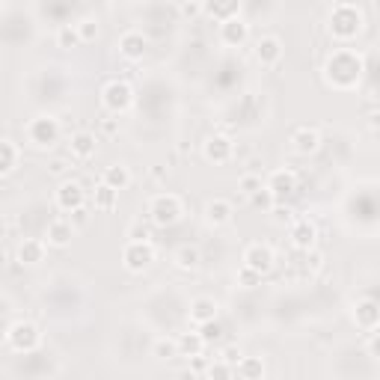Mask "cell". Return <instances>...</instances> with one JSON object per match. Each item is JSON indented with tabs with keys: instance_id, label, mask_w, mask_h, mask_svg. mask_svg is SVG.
Masks as SVG:
<instances>
[{
	"instance_id": "30bf717a",
	"label": "cell",
	"mask_w": 380,
	"mask_h": 380,
	"mask_svg": "<svg viewBox=\"0 0 380 380\" xmlns=\"http://www.w3.org/2000/svg\"><path fill=\"white\" fill-rule=\"evenodd\" d=\"M217 300L211 297H196L193 303H190V321L196 324V327H205V324H214L217 321Z\"/></svg>"
},
{
	"instance_id": "1f68e13d",
	"label": "cell",
	"mask_w": 380,
	"mask_h": 380,
	"mask_svg": "<svg viewBox=\"0 0 380 380\" xmlns=\"http://www.w3.org/2000/svg\"><path fill=\"white\" fill-rule=\"evenodd\" d=\"M69 220H71V226H75V229H80V226H86V220H89L86 205H84V208H75V211L69 214Z\"/></svg>"
},
{
	"instance_id": "8d00e7d4",
	"label": "cell",
	"mask_w": 380,
	"mask_h": 380,
	"mask_svg": "<svg viewBox=\"0 0 380 380\" xmlns=\"http://www.w3.org/2000/svg\"><path fill=\"white\" fill-rule=\"evenodd\" d=\"M368 351H372V357H380V333H375L372 342H368Z\"/></svg>"
},
{
	"instance_id": "484cf974",
	"label": "cell",
	"mask_w": 380,
	"mask_h": 380,
	"mask_svg": "<svg viewBox=\"0 0 380 380\" xmlns=\"http://www.w3.org/2000/svg\"><path fill=\"white\" fill-rule=\"evenodd\" d=\"M238 190L244 196H256L259 190H261V176H256V173H244L241 178H238Z\"/></svg>"
},
{
	"instance_id": "277c9868",
	"label": "cell",
	"mask_w": 380,
	"mask_h": 380,
	"mask_svg": "<svg viewBox=\"0 0 380 380\" xmlns=\"http://www.w3.org/2000/svg\"><path fill=\"white\" fill-rule=\"evenodd\" d=\"M122 261H125V268H128L131 274H143V270L155 261V247H152V244L128 241V244H125V250H122Z\"/></svg>"
},
{
	"instance_id": "f1b7e54d",
	"label": "cell",
	"mask_w": 380,
	"mask_h": 380,
	"mask_svg": "<svg viewBox=\"0 0 380 380\" xmlns=\"http://www.w3.org/2000/svg\"><path fill=\"white\" fill-rule=\"evenodd\" d=\"M128 241H134V244H152V229H149V226H143L140 220L131 223L128 226Z\"/></svg>"
},
{
	"instance_id": "e0dca14e",
	"label": "cell",
	"mask_w": 380,
	"mask_h": 380,
	"mask_svg": "<svg viewBox=\"0 0 380 380\" xmlns=\"http://www.w3.org/2000/svg\"><path fill=\"white\" fill-rule=\"evenodd\" d=\"M18 158H21V149H18V143L12 137L0 140V173H3V176L12 173V169L18 167Z\"/></svg>"
},
{
	"instance_id": "d6986e66",
	"label": "cell",
	"mask_w": 380,
	"mask_h": 380,
	"mask_svg": "<svg viewBox=\"0 0 380 380\" xmlns=\"http://www.w3.org/2000/svg\"><path fill=\"white\" fill-rule=\"evenodd\" d=\"M102 185L113 187L116 193H119V190H125V187L131 185V173H128V167H125V164H113V167H107L104 173H102Z\"/></svg>"
},
{
	"instance_id": "4316f807",
	"label": "cell",
	"mask_w": 380,
	"mask_h": 380,
	"mask_svg": "<svg viewBox=\"0 0 380 380\" xmlns=\"http://www.w3.org/2000/svg\"><path fill=\"white\" fill-rule=\"evenodd\" d=\"M155 357L158 359L182 357V351H178V339H161V342H155Z\"/></svg>"
},
{
	"instance_id": "8992f818",
	"label": "cell",
	"mask_w": 380,
	"mask_h": 380,
	"mask_svg": "<svg viewBox=\"0 0 380 380\" xmlns=\"http://www.w3.org/2000/svg\"><path fill=\"white\" fill-rule=\"evenodd\" d=\"M274 261H276V256H274V250H270L268 244H252V247L244 252V268L256 270L259 276L268 274V270L274 268Z\"/></svg>"
},
{
	"instance_id": "f35d334b",
	"label": "cell",
	"mask_w": 380,
	"mask_h": 380,
	"mask_svg": "<svg viewBox=\"0 0 380 380\" xmlns=\"http://www.w3.org/2000/svg\"><path fill=\"white\" fill-rule=\"evenodd\" d=\"M104 131H107V134H116V122L107 119V122H104Z\"/></svg>"
},
{
	"instance_id": "7a4b0ae2",
	"label": "cell",
	"mask_w": 380,
	"mask_h": 380,
	"mask_svg": "<svg viewBox=\"0 0 380 380\" xmlns=\"http://www.w3.org/2000/svg\"><path fill=\"white\" fill-rule=\"evenodd\" d=\"M149 217L155 226H173L182 217V199L176 193H161L149 202Z\"/></svg>"
},
{
	"instance_id": "5bb4252c",
	"label": "cell",
	"mask_w": 380,
	"mask_h": 380,
	"mask_svg": "<svg viewBox=\"0 0 380 380\" xmlns=\"http://www.w3.org/2000/svg\"><path fill=\"white\" fill-rule=\"evenodd\" d=\"M292 146H294L297 155H312V152H318V146H321V134L303 125V128H297L292 134Z\"/></svg>"
},
{
	"instance_id": "ba28073f",
	"label": "cell",
	"mask_w": 380,
	"mask_h": 380,
	"mask_svg": "<svg viewBox=\"0 0 380 380\" xmlns=\"http://www.w3.org/2000/svg\"><path fill=\"white\" fill-rule=\"evenodd\" d=\"M71 235H75V226H71L69 217H57V220H51L48 229H45V244H48V247H69Z\"/></svg>"
},
{
	"instance_id": "d4e9b609",
	"label": "cell",
	"mask_w": 380,
	"mask_h": 380,
	"mask_svg": "<svg viewBox=\"0 0 380 380\" xmlns=\"http://www.w3.org/2000/svg\"><path fill=\"white\" fill-rule=\"evenodd\" d=\"M57 42H60V48H78L84 39H80V33H78L75 24H62L60 33H57Z\"/></svg>"
},
{
	"instance_id": "d590c367",
	"label": "cell",
	"mask_w": 380,
	"mask_h": 380,
	"mask_svg": "<svg viewBox=\"0 0 380 380\" xmlns=\"http://www.w3.org/2000/svg\"><path fill=\"white\" fill-rule=\"evenodd\" d=\"M202 9H205L202 3H182V12H185V15H199Z\"/></svg>"
},
{
	"instance_id": "4fadbf2b",
	"label": "cell",
	"mask_w": 380,
	"mask_h": 380,
	"mask_svg": "<svg viewBox=\"0 0 380 380\" xmlns=\"http://www.w3.org/2000/svg\"><path fill=\"white\" fill-rule=\"evenodd\" d=\"M315 238H318V229H315V223H309L303 217V220H294L292 223V244L297 250H312L315 247Z\"/></svg>"
},
{
	"instance_id": "cb8c5ba5",
	"label": "cell",
	"mask_w": 380,
	"mask_h": 380,
	"mask_svg": "<svg viewBox=\"0 0 380 380\" xmlns=\"http://www.w3.org/2000/svg\"><path fill=\"white\" fill-rule=\"evenodd\" d=\"M235 372H238L244 380H261V375H265V363H261L259 357H244Z\"/></svg>"
},
{
	"instance_id": "9a60e30c",
	"label": "cell",
	"mask_w": 380,
	"mask_h": 380,
	"mask_svg": "<svg viewBox=\"0 0 380 380\" xmlns=\"http://www.w3.org/2000/svg\"><path fill=\"white\" fill-rule=\"evenodd\" d=\"M15 259L21 261V265H39L45 259V241H36V238H21L15 250Z\"/></svg>"
},
{
	"instance_id": "83f0119b",
	"label": "cell",
	"mask_w": 380,
	"mask_h": 380,
	"mask_svg": "<svg viewBox=\"0 0 380 380\" xmlns=\"http://www.w3.org/2000/svg\"><path fill=\"white\" fill-rule=\"evenodd\" d=\"M113 205H116V190L107 187V185H98V190H95V208H104V211H110Z\"/></svg>"
},
{
	"instance_id": "2e32d148",
	"label": "cell",
	"mask_w": 380,
	"mask_h": 380,
	"mask_svg": "<svg viewBox=\"0 0 380 380\" xmlns=\"http://www.w3.org/2000/svg\"><path fill=\"white\" fill-rule=\"evenodd\" d=\"M205 220H208V226H226L232 220V202H226V199H211V202L205 205Z\"/></svg>"
},
{
	"instance_id": "44dd1931",
	"label": "cell",
	"mask_w": 380,
	"mask_h": 380,
	"mask_svg": "<svg viewBox=\"0 0 380 380\" xmlns=\"http://www.w3.org/2000/svg\"><path fill=\"white\" fill-rule=\"evenodd\" d=\"M354 321H357L363 330H375L377 324H380V309H377V306H375L372 300H363V303H357Z\"/></svg>"
},
{
	"instance_id": "5b68a950",
	"label": "cell",
	"mask_w": 380,
	"mask_h": 380,
	"mask_svg": "<svg viewBox=\"0 0 380 380\" xmlns=\"http://www.w3.org/2000/svg\"><path fill=\"white\" fill-rule=\"evenodd\" d=\"M131 86L125 84V80H110V84L104 86V93H102V102L104 107L110 113H122V110H128L131 107Z\"/></svg>"
},
{
	"instance_id": "e575fe53",
	"label": "cell",
	"mask_w": 380,
	"mask_h": 380,
	"mask_svg": "<svg viewBox=\"0 0 380 380\" xmlns=\"http://www.w3.org/2000/svg\"><path fill=\"white\" fill-rule=\"evenodd\" d=\"M69 169V161L66 158H54L51 164H48V173H54V176H62Z\"/></svg>"
},
{
	"instance_id": "9c48e42d",
	"label": "cell",
	"mask_w": 380,
	"mask_h": 380,
	"mask_svg": "<svg viewBox=\"0 0 380 380\" xmlns=\"http://www.w3.org/2000/svg\"><path fill=\"white\" fill-rule=\"evenodd\" d=\"M95 149H98V140H95L89 131H78V134H71V140H69L71 161H89V158L95 155Z\"/></svg>"
},
{
	"instance_id": "8fae6325",
	"label": "cell",
	"mask_w": 380,
	"mask_h": 380,
	"mask_svg": "<svg viewBox=\"0 0 380 380\" xmlns=\"http://www.w3.org/2000/svg\"><path fill=\"white\" fill-rule=\"evenodd\" d=\"M57 205L69 214L75 208H84V187H80V182H62L57 190Z\"/></svg>"
},
{
	"instance_id": "7402d4cb",
	"label": "cell",
	"mask_w": 380,
	"mask_h": 380,
	"mask_svg": "<svg viewBox=\"0 0 380 380\" xmlns=\"http://www.w3.org/2000/svg\"><path fill=\"white\" fill-rule=\"evenodd\" d=\"M176 265L182 270H196L199 261H202V252H199V247H193V244H185V247L176 250Z\"/></svg>"
},
{
	"instance_id": "f546056e",
	"label": "cell",
	"mask_w": 380,
	"mask_h": 380,
	"mask_svg": "<svg viewBox=\"0 0 380 380\" xmlns=\"http://www.w3.org/2000/svg\"><path fill=\"white\" fill-rule=\"evenodd\" d=\"M235 368L232 366H226L223 359H217L214 366H208V380H229L232 377Z\"/></svg>"
},
{
	"instance_id": "3957f363",
	"label": "cell",
	"mask_w": 380,
	"mask_h": 380,
	"mask_svg": "<svg viewBox=\"0 0 380 380\" xmlns=\"http://www.w3.org/2000/svg\"><path fill=\"white\" fill-rule=\"evenodd\" d=\"M39 342H42V333L30 321H18L6 330V345L15 348V351H33Z\"/></svg>"
},
{
	"instance_id": "4dcf8cb0",
	"label": "cell",
	"mask_w": 380,
	"mask_h": 380,
	"mask_svg": "<svg viewBox=\"0 0 380 380\" xmlns=\"http://www.w3.org/2000/svg\"><path fill=\"white\" fill-rule=\"evenodd\" d=\"M78 27V33H80V39L84 42H89V39H95L98 36V21H93V18H84L80 24H75Z\"/></svg>"
},
{
	"instance_id": "603a6c76",
	"label": "cell",
	"mask_w": 380,
	"mask_h": 380,
	"mask_svg": "<svg viewBox=\"0 0 380 380\" xmlns=\"http://www.w3.org/2000/svg\"><path fill=\"white\" fill-rule=\"evenodd\" d=\"M208 342L202 339V333H187V336L178 339V351H182V357H202Z\"/></svg>"
},
{
	"instance_id": "d6a6232c",
	"label": "cell",
	"mask_w": 380,
	"mask_h": 380,
	"mask_svg": "<svg viewBox=\"0 0 380 380\" xmlns=\"http://www.w3.org/2000/svg\"><path fill=\"white\" fill-rule=\"evenodd\" d=\"M220 359H223V363H226V366L238 368V363H241V359H244V357H241V351H238V348H226Z\"/></svg>"
},
{
	"instance_id": "7c38bea8",
	"label": "cell",
	"mask_w": 380,
	"mask_h": 380,
	"mask_svg": "<svg viewBox=\"0 0 380 380\" xmlns=\"http://www.w3.org/2000/svg\"><path fill=\"white\" fill-rule=\"evenodd\" d=\"M256 60L261 66H276L279 60H283V42L276 39V36H265V39H259L256 45Z\"/></svg>"
},
{
	"instance_id": "ffe728a7",
	"label": "cell",
	"mask_w": 380,
	"mask_h": 380,
	"mask_svg": "<svg viewBox=\"0 0 380 380\" xmlns=\"http://www.w3.org/2000/svg\"><path fill=\"white\" fill-rule=\"evenodd\" d=\"M119 48H122V54L128 60H140L143 54H146V39H143V33L131 30V33H125L119 39Z\"/></svg>"
},
{
	"instance_id": "74e56055",
	"label": "cell",
	"mask_w": 380,
	"mask_h": 380,
	"mask_svg": "<svg viewBox=\"0 0 380 380\" xmlns=\"http://www.w3.org/2000/svg\"><path fill=\"white\" fill-rule=\"evenodd\" d=\"M368 128H375V131L380 128V110H375L372 116H368Z\"/></svg>"
},
{
	"instance_id": "6da1fadb",
	"label": "cell",
	"mask_w": 380,
	"mask_h": 380,
	"mask_svg": "<svg viewBox=\"0 0 380 380\" xmlns=\"http://www.w3.org/2000/svg\"><path fill=\"white\" fill-rule=\"evenodd\" d=\"M27 137H30V143L39 146V149L54 146L57 137H60V119L51 116V113L36 116V119H30V125H27Z\"/></svg>"
},
{
	"instance_id": "52a82bcc",
	"label": "cell",
	"mask_w": 380,
	"mask_h": 380,
	"mask_svg": "<svg viewBox=\"0 0 380 380\" xmlns=\"http://www.w3.org/2000/svg\"><path fill=\"white\" fill-rule=\"evenodd\" d=\"M270 193H274L276 199V205L283 202V199H288L297 190V173H292V169H276L274 176L268 178V185H265Z\"/></svg>"
},
{
	"instance_id": "836d02e7",
	"label": "cell",
	"mask_w": 380,
	"mask_h": 380,
	"mask_svg": "<svg viewBox=\"0 0 380 380\" xmlns=\"http://www.w3.org/2000/svg\"><path fill=\"white\" fill-rule=\"evenodd\" d=\"M259 279H261V276L256 274V270H250V268H244V270H241V276H238V283H241V285H247V288H250V285H256V283H259Z\"/></svg>"
},
{
	"instance_id": "ac0fdd59",
	"label": "cell",
	"mask_w": 380,
	"mask_h": 380,
	"mask_svg": "<svg viewBox=\"0 0 380 380\" xmlns=\"http://www.w3.org/2000/svg\"><path fill=\"white\" fill-rule=\"evenodd\" d=\"M232 155V143L223 137V134H214V137L205 140V158L208 161H217V164H223V161H229Z\"/></svg>"
}]
</instances>
